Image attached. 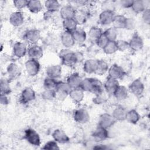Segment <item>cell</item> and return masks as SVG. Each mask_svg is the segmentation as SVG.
Wrapping results in <instances>:
<instances>
[{
  "instance_id": "cell-38",
  "label": "cell",
  "mask_w": 150,
  "mask_h": 150,
  "mask_svg": "<svg viewBox=\"0 0 150 150\" xmlns=\"http://www.w3.org/2000/svg\"><path fill=\"white\" fill-rule=\"evenodd\" d=\"M108 69L107 63L104 60H98L96 73L98 74H104Z\"/></svg>"
},
{
  "instance_id": "cell-48",
  "label": "cell",
  "mask_w": 150,
  "mask_h": 150,
  "mask_svg": "<svg viewBox=\"0 0 150 150\" xmlns=\"http://www.w3.org/2000/svg\"><path fill=\"white\" fill-rule=\"evenodd\" d=\"M142 13V19L147 24H149V21H150V11L149 8L145 9L143 12Z\"/></svg>"
},
{
  "instance_id": "cell-22",
  "label": "cell",
  "mask_w": 150,
  "mask_h": 150,
  "mask_svg": "<svg viewBox=\"0 0 150 150\" xmlns=\"http://www.w3.org/2000/svg\"><path fill=\"white\" fill-rule=\"evenodd\" d=\"M61 41L66 47H71L74 44L75 42L70 32L65 31L61 36Z\"/></svg>"
},
{
  "instance_id": "cell-15",
  "label": "cell",
  "mask_w": 150,
  "mask_h": 150,
  "mask_svg": "<svg viewBox=\"0 0 150 150\" xmlns=\"http://www.w3.org/2000/svg\"><path fill=\"white\" fill-rule=\"evenodd\" d=\"M89 115L84 109L76 110L74 114V120L79 123H85L89 120Z\"/></svg>"
},
{
  "instance_id": "cell-39",
  "label": "cell",
  "mask_w": 150,
  "mask_h": 150,
  "mask_svg": "<svg viewBox=\"0 0 150 150\" xmlns=\"http://www.w3.org/2000/svg\"><path fill=\"white\" fill-rule=\"evenodd\" d=\"M104 34L109 41H115L117 36V31L115 28H110L108 29Z\"/></svg>"
},
{
  "instance_id": "cell-45",
  "label": "cell",
  "mask_w": 150,
  "mask_h": 150,
  "mask_svg": "<svg viewBox=\"0 0 150 150\" xmlns=\"http://www.w3.org/2000/svg\"><path fill=\"white\" fill-rule=\"evenodd\" d=\"M8 83L6 80H1V94H7L10 92V87L8 85Z\"/></svg>"
},
{
  "instance_id": "cell-35",
  "label": "cell",
  "mask_w": 150,
  "mask_h": 150,
  "mask_svg": "<svg viewBox=\"0 0 150 150\" xmlns=\"http://www.w3.org/2000/svg\"><path fill=\"white\" fill-rule=\"evenodd\" d=\"M7 71L9 76L11 78H15L19 74L20 70L19 67L16 64L14 63H11L8 67Z\"/></svg>"
},
{
  "instance_id": "cell-34",
  "label": "cell",
  "mask_w": 150,
  "mask_h": 150,
  "mask_svg": "<svg viewBox=\"0 0 150 150\" xmlns=\"http://www.w3.org/2000/svg\"><path fill=\"white\" fill-rule=\"evenodd\" d=\"M125 119L131 123L135 124L139 120V115L137 111L132 110L127 112Z\"/></svg>"
},
{
  "instance_id": "cell-19",
  "label": "cell",
  "mask_w": 150,
  "mask_h": 150,
  "mask_svg": "<svg viewBox=\"0 0 150 150\" xmlns=\"http://www.w3.org/2000/svg\"><path fill=\"white\" fill-rule=\"evenodd\" d=\"M62 73V67L59 65H52L46 69V74L49 77L56 79L60 76Z\"/></svg>"
},
{
  "instance_id": "cell-4",
  "label": "cell",
  "mask_w": 150,
  "mask_h": 150,
  "mask_svg": "<svg viewBox=\"0 0 150 150\" xmlns=\"http://www.w3.org/2000/svg\"><path fill=\"white\" fill-rule=\"evenodd\" d=\"M25 67L28 74L34 76L36 75L40 70V64L38 60L30 59L25 63Z\"/></svg>"
},
{
  "instance_id": "cell-21",
  "label": "cell",
  "mask_w": 150,
  "mask_h": 150,
  "mask_svg": "<svg viewBox=\"0 0 150 150\" xmlns=\"http://www.w3.org/2000/svg\"><path fill=\"white\" fill-rule=\"evenodd\" d=\"M35 98V91L31 88H26L21 94V100L24 103H27L34 100Z\"/></svg>"
},
{
  "instance_id": "cell-32",
  "label": "cell",
  "mask_w": 150,
  "mask_h": 150,
  "mask_svg": "<svg viewBox=\"0 0 150 150\" xmlns=\"http://www.w3.org/2000/svg\"><path fill=\"white\" fill-rule=\"evenodd\" d=\"M45 6L48 12H53L58 11L60 9V5L58 1L54 0L46 1L45 2Z\"/></svg>"
},
{
  "instance_id": "cell-41",
  "label": "cell",
  "mask_w": 150,
  "mask_h": 150,
  "mask_svg": "<svg viewBox=\"0 0 150 150\" xmlns=\"http://www.w3.org/2000/svg\"><path fill=\"white\" fill-rule=\"evenodd\" d=\"M74 20L78 24H82L85 22L86 20V15H84V12H78L76 11V13L74 17Z\"/></svg>"
},
{
  "instance_id": "cell-37",
  "label": "cell",
  "mask_w": 150,
  "mask_h": 150,
  "mask_svg": "<svg viewBox=\"0 0 150 150\" xmlns=\"http://www.w3.org/2000/svg\"><path fill=\"white\" fill-rule=\"evenodd\" d=\"M104 52L107 54H112L118 50L115 41H109L103 48Z\"/></svg>"
},
{
  "instance_id": "cell-23",
  "label": "cell",
  "mask_w": 150,
  "mask_h": 150,
  "mask_svg": "<svg viewBox=\"0 0 150 150\" xmlns=\"http://www.w3.org/2000/svg\"><path fill=\"white\" fill-rule=\"evenodd\" d=\"M69 95L71 99L76 103L80 102L84 97L83 90L80 87L72 88L69 93Z\"/></svg>"
},
{
  "instance_id": "cell-16",
  "label": "cell",
  "mask_w": 150,
  "mask_h": 150,
  "mask_svg": "<svg viewBox=\"0 0 150 150\" xmlns=\"http://www.w3.org/2000/svg\"><path fill=\"white\" fill-rule=\"evenodd\" d=\"M27 49L25 43L18 42L13 45V54L17 57H22L24 56L26 53Z\"/></svg>"
},
{
  "instance_id": "cell-18",
  "label": "cell",
  "mask_w": 150,
  "mask_h": 150,
  "mask_svg": "<svg viewBox=\"0 0 150 150\" xmlns=\"http://www.w3.org/2000/svg\"><path fill=\"white\" fill-rule=\"evenodd\" d=\"M23 16L21 12L12 13L9 18L10 23L14 26H19L23 22Z\"/></svg>"
},
{
  "instance_id": "cell-30",
  "label": "cell",
  "mask_w": 150,
  "mask_h": 150,
  "mask_svg": "<svg viewBox=\"0 0 150 150\" xmlns=\"http://www.w3.org/2000/svg\"><path fill=\"white\" fill-rule=\"evenodd\" d=\"M27 7L32 13H38L42 9V5L39 1H28Z\"/></svg>"
},
{
  "instance_id": "cell-43",
  "label": "cell",
  "mask_w": 150,
  "mask_h": 150,
  "mask_svg": "<svg viewBox=\"0 0 150 150\" xmlns=\"http://www.w3.org/2000/svg\"><path fill=\"white\" fill-rule=\"evenodd\" d=\"M108 42H109V40H108V39L107 38V37L105 36V35L104 33H103L99 37V38L96 40L97 45L100 47L103 48V49L106 46V45L108 43Z\"/></svg>"
},
{
  "instance_id": "cell-49",
  "label": "cell",
  "mask_w": 150,
  "mask_h": 150,
  "mask_svg": "<svg viewBox=\"0 0 150 150\" xmlns=\"http://www.w3.org/2000/svg\"><path fill=\"white\" fill-rule=\"evenodd\" d=\"M135 26V22L131 18H127L125 25V28L127 29H132Z\"/></svg>"
},
{
  "instance_id": "cell-8",
  "label": "cell",
  "mask_w": 150,
  "mask_h": 150,
  "mask_svg": "<svg viewBox=\"0 0 150 150\" xmlns=\"http://www.w3.org/2000/svg\"><path fill=\"white\" fill-rule=\"evenodd\" d=\"M28 54L30 59L38 60L43 56V50L40 46L33 45L28 49Z\"/></svg>"
},
{
  "instance_id": "cell-42",
  "label": "cell",
  "mask_w": 150,
  "mask_h": 150,
  "mask_svg": "<svg viewBox=\"0 0 150 150\" xmlns=\"http://www.w3.org/2000/svg\"><path fill=\"white\" fill-rule=\"evenodd\" d=\"M42 97L44 99L52 100L56 97L55 90H45L42 93Z\"/></svg>"
},
{
  "instance_id": "cell-29",
  "label": "cell",
  "mask_w": 150,
  "mask_h": 150,
  "mask_svg": "<svg viewBox=\"0 0 150 150\" xmlns=\"http://www.w3.org/2000/svg\"><path fill=\"white\" fill-rule=\"evenodd\" d=\"M127 18L123 15H115L112 23L114 25V28L117 29L125 28V25L126 22Z\"/></svg>"
},
{
  "instance_id": "cell-6",
  "label": "cell",
  "mask_w": 150,
  "mask_h": 150,
  "mask_svg": "<svg viewBox=\"0 0 150 150\" xmlns=\"http://www.w3.org/2000/svg\"><path fill=\"white\" fill-rule=\"evenodd\" d=\"M115 15L113 11H103L100 15L99 22L101 25H107L112 23Z\"/></svg>"
},
{
  "instance_id": "cell-13",
  "label": "cell",
  "mask_w": 150,
  "mask_h": 150,
  "mask_svg": "<svg viewBox=\"0 0 150 150\" xmlns=\"http://www.w3.org/2000/svg\"><path fill=\"white\" fill-rule=\"evenodd\" d=\"M61 17L64 19L74 18L76 11L74 8L70 5H66L62 7L60 11Z\"/></svg>"
},
{
  "instance_id": "cell-36",
  "label": "cell",
  "mask_w": 150,
  "mask_h": 150,
  "mask_svg": "<svg viewBox=\"0 0 150 150\" xmlns=\"http://www.w3.org/2000/svg\"><path fill=\"white\" fill-rule=\"evenodd\" d=\"M57 83L55 79L48 77L45 80L43 85L45 90H55Z\"/></svg>"
},
{
  "instance_id": "cell-46",
  "label": "cell",
  "mask_w": 150,
  "mask_h": 150,
  "mask_svg": "<svg viewBox=\"0 0 150 150\" xmlns=\"http://www.w3.org/2000/svg\"><path fill=\"white\" fill-rule=\"evenodd\" d=\"M28 4V1H25V0H17L13 1V4L18 9H22L23 8H25V6H27Z\"/></svg>"
},
{
  "instance_id": "cell-26",
  "label": "cell",
  "mask_w": 150,
  "mask_h": 150,
  "mask_svg": "<svg viewBox=\"0 0 150 150\" xmlns=\"http://www.w3.org/2000/svg\"><path fill=\"white\" fill-rule=\"evenodd\" d=\"M98 60H88L86 61L84 64V71L87 73H96Z\"/></svg>"
},
{
  "instance_id": "cell-1",
  "label": "cell",
  "mask_w": 150,
  "mask_h": 150,
  "mask_svg": "<svg viewBox=\"0 0 150 150\" xmlns=\"http://www.w3.org/2000/svg\"><path fill=\"white\" fill-rule=\"evenodd\" d=\"M83 91H87L96 94L103 92V86L100 81L96 79L87 78L82 80L80 87Z\"/></svg>"
},
{
  "instance_id": "cell-27",
  "label": "cell",
  "mask_w": 150,
  "mask_h": 150,
  "mask_svg": "<svg viewBox=\"0 0 150 150\" xmlns=\"http://www.w3.org/2000/svg\"><path fill=\"white\" fill-rule=\"evenodd\" d=\"M53 137L56 142L60 143H66L69 140L67 135L60 129H57L54 131L53 133Z\"/></svg>"
},
{
  "instance_id": "cell-5",
  "label": "cell",
  "mask_w": 150,
  "mask_h": 150,
  "mask_svg": "<svg viewBox=\"0 0 150 150\" xmlns=\"http://www.w3.org/2000/svg\"><path fill=\"white\" fill-rule=\"evenodd\" d=\"M25 139L30 144L35 146H39L40 144V139L39 134L32 129H28L25 131Z\"/></svg>"
},
{
  "instance_id": "cell-33",
  "label": "cell",
  "mask_w": 150,
  "mask_h": 150,
  "mask_svg": "<svg viewBox=\"0 0 150 150\" xmlns=\"http://www.w3.org/2000/svg\"><path fill=\"white\" fill-rule=\"evenodd\" d=\"M131 8L135 13L142 12L146 8L145 2L141 0L133 1Z\"/></svg>"
},
{
  "instance_id": "cell-12",
  "label": "cell",
  "mask_w": 150,
  "mask_h": 150,
  "mask_svg": "<svg viewBox=\"0 0 150 150\" xmlns=\"http://www.w3.org/2000/svg\"><path fill=\"white\" fill-rule=\"evenodd\" d=\"M25 37L27 42L35 45L38 42L40 38V32L36 29H31L26 33Z\"/></svg>"
},
{
  "instance_id": "cell-2",
  "label": "cell",
  "mask_w": 150,
  "mask_h": 150,
  "mask_svg": "<svg viewBox=\"0 0 150 150\" xmlns=\"http://www.w3.org/2000/svg\"><path fill=\"white\" fill-rule=\"evenodd\" d=\"M60 57L62 59V63L67 66H71L77 62H81L83 56L80 53H74L69 50L64 49L60 52Z\"/></svg>"
},
{
  "instance_id": "cell-17",
  "label": "cell",
  "mask_w": 150,
  "mask_h": 150,
  "mask_svg": "<svg viewBox=\"0 0 150 150\" xmlns=\"http://www.w3.org/2000/svg\"><path fill=\"white\" fill-rule=\"evenodd\" d=\"M82 79L81 77L77 73H74L71 74L67 79V84L72 88H79L80 87L81 83L82 82Z\"/></svg>"
},
{
  "instance_id": "cell-47",
  "label": "cell",
  "mask_w": 150,
  "mask_h": 150,
  "mask_svg": "<svg viewBox=\"0 0 150 150\" xmlns=\"http://www.w3.org/2000/svg\"><path fill=\"white\" fill-rule=\"evenodd\" d=\"M43 149H59V147L57 146V144L56 142H55V141H49L45 145L44 147H43Z\"/></svg>"
},
{
  "instance_id": "cell-28",
  "label": "cell",
  "mask_w": 150,
  "mask_h": 150,
  "mask_svg": "<svg viewBox=\"0 0 150 150\" xmlns=\"http://www.w3.org/2000/svg\"><path fill=\"white\" fill-rule=\"evenodd\" d=\"M127 111L125 110L121 107H117L113 111L112 113V117L114 118L115 120L122 121L125 120L126 118Z\"/></svg>"
},
{
  "instance_id": "cell-40",
  "label": "cell",
  "mask_w": 150,
  "mask_h": 150,
  "mask_svg": "<svg viewBox=\"0 0 150 150\" xmlns=\"http://www.w3.org/2000/svg\"><path fill=\"white\" fill-rule=\"evenodd\" d=\"M103 33L101 29L96 27L91 28L88 32V35L90 37V38L93 40H95L96 41L99 38V37Z\"/></svg>"
},
{
  "instance_id": "cell-3",
  "label": "cell",
  "mask_w": 150,
  "mask_h": 150,
  "mask_svg": "<svg viewBox=\"0 0 150 150\" xmlns=\"http://www.w3.org/2000/svg\"><path fill=\"white\" fill-rule=\"evenodd\" d=\"M71 88L67 84V83L58 82L56 87L55 88L56 97H58L59 99L64 98L69 93Z\"/></svg>"
},
{
  "instance_id": "cell-14",
  "label": "cell",
  "mask_w": 150,
  "mask_h": 150,
  "mask_svg": "<svg viewBox=\"0 0 150 150\" xmlns=\"http://www.w3.org/2000/svg\"><path fill=\"white\" fill-rule=\"evenodd\" d=\"M129 43V47L133 50L138 51L143 47V41L142 38L138 35H134L131 39Z\"/></svg>"
},
{
  "instance_id": "cell-25",
  "label": "cell",
  "mask_w": 150,
  "mask_h": 150,
  "mask_svg": "<svg viewBox=\"0 0 150 150\" xmlns=\"http://www.w3.org/2000/svg\"><path fill=\"white\" fill-rule=\"evenodd\" d=\"M63 25L66 31L70 33H72L77 28V23L74 18L64 20L63 22Z\"/></svg>"
},
{
  "instance_id": "cell-7",
  "label": "cell",
  "mask_w": 150,
  "mask_h": 150,
  "mask_svg": "<svg viewBox=\"0 0 150 150\" xmlns=\"http://www.w3.org/2000/svg\"><path fill=\"white\" fill-rule=\"evenodd\" d=\"M108 74L110 77L118 80L122 79L124 76L125 72L121 67L117 64H114L110 68Z\"/></svg>"
},
{
  "instance_id": "cell-20",
  "label": "cell",
  "mask_w": 150,
  "mask_h": 150,
  "mask_svg": "<svg viewBox=\"0 0 150 150\" xmlns=\"http://www.w3.org/2000/svg\"><path fill=\"white\" fill-rule=\"evenodd\" d=\"M93 137L97 141H101L108 137V131L107 129L101 126H98L93 133Z\"/></svg>"
},
{
  "instance_id": "cell-50",
  "label": "cell",
  "mask_w": 150,
  "mask_h": 150,
  "mask_svg": "<svg viewBox=\"0 0 150 150\" xmlns=\"http://www.w3.org/2000/svg\"><path fill=\"white\" fill-rule=\"evenodd\" d=\"M132 2H133V1L124 0V1H121L120 2V4L124 8H131Z\"/></svg>"
},
{
  "instance_id": "cell-24",
  "label": "cell",
  "mask_w": 150,
  "mask_h": 150,
  "mask_svg": "<svg viewBox=\"0 0 150 150\" xmlns=\"http://www.w3.org/2000/svg\"><path fill=\"white\" fill-rule=\"evenodd\" d=\"M73 38L75 42L80 43L85 41L86 38V34L85 31L80 28H77L74 32L71 33Z\"/></svg>"
},
{
  "instance_id": "cell-31",
  "label": "cell",
  "mask_w": 150,
  "mask_h": 150,
  "mask_svg": "<svg viewBox=\"0 0 150 150\" xmlns=\"http://www.w3.org/2000/svg\"><path fill=\"white\" fill-rule=\"evenodd\" d=\"M114 95L117 100H122L127 97L128 91L124 86H118V87L115 91Z\"/></svg>"
},
{
  "instance_id": "cell-9",
  "label": "cell",
  "mask_w": 150,
  "mask_h": 150,
  "mask_svg": "<svg viewBox=\"0 0 150 150\" xmlns=\"http://www.w3.org/2000/svg\"><path fill=\"white\" fill-rule=\"evenodd\" d=\"M144 89V86L139 79H135L129 86L130 91L135 96L141 95Z\"/></svg>"
},
{
  "instance_id": "cell-44",
  "label": "cell",
  "mask_w": 150,
  "mask_h": 150,
  "mask_svg": "<svg viewBox=\"0 0 150 150\" xmlns=\"http://www.w3.org/2000/svg\"><path fill=\"white\" fill-rule=\"evenodd\" d=\"M115 42L118 50L124 51L129 47V43L125 40H118L117 41H115Z\"/></svg>"
},
{
  "instance_id": "cell-11",
  "label": "cell",
  "mask_w": 150,
  "mask_h": 150,
  "mask_svg": "<svg viewBox=\"0 0 150 150\" xmlns=\"http://www.w3.org/2000/svg\"><path fill=\"white\" fill-rule=\"evenodd\" d=\"M119 84L117 80L109 77L104 84V88L107 93L110 94H114Z\"/></svg>"
},
{
  "instance_id": "cell-10",
  "label": "cell",
  "mask_w": 150,
  "mask_h": 150,
  "mask_svg": "<svg viewBox=\"0 0 150 150\" xmlns=\"http://www.w3.org/2000/svg\"><path fill=\"white\" fill-rule=\"evenodd\" d=\"M115 120L112 115L105 113L100 116L99 120V125L107 129V128L112 126Z\"/></svg>"
}]
</instances>
